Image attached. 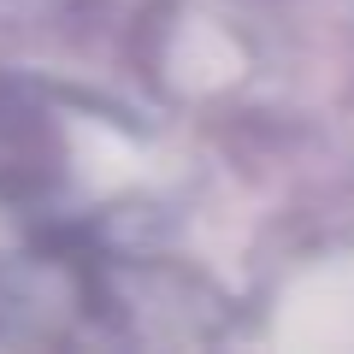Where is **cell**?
<instances>
[{"label": "cell", "instance_id": "obj_1", "mask_svg": "<svg viewBox=\"0 0 354 354\" xmlns=\"http://www.w3.org/2000/svg\"><path fill=\"white\" fill-rule=\"evenodd\" d=\"M59 183V136L48 118L18 101H0V195L36 201Z\"/></svg>", "mask_w": 354, "mask_h": 354}]
</instances>
